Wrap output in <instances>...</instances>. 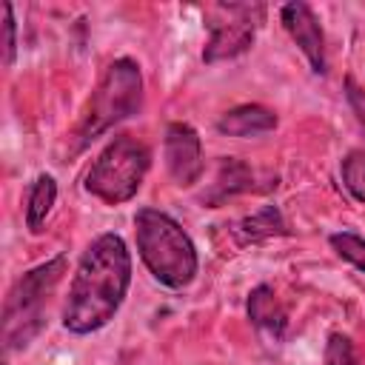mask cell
Segmentation results:
<instances>
[{
  "label": "cell",
  "instance_id": "6da1fadb",
  "mask_svg": "<svg viewBox=\"0 0 365 365\" xmlns=\"http://www.w3.org/2000/svg\"><path fill=\"white\" fill-rule=\"evenodd\" d=\"M131 285V254L120 234H100L83 254L71 279L63 328L86 336L114 319Z\"/></svg>",
  "mask_w": 365,
  "mask_h": 365
},
{
  "label": "cell",
  "instance_id": "7a4b0ae2",
  "mask_svg": "<svg viewBox=\"0 0 365 365\" xmlns=\"http://www.w3.org/2000/svg\"><path fill=\"white\" fill-rule=\"evenodd\" d=\"M137 251L145 268L165 288H185L197 277V248L182 225L157 208H140L134 214Z\"/></svg>",
  "mask_w": 365,
  "mask_h": 365
},
{
  "label": "cell",
  "instance_id": "3957f363",
  "mask_svg": "<svg viewBox=\"0 0 365 365\" xmlns=\"http://www.w3.org/2000/svg\"><path fill=\"white\" fill-rule=\"evenodd\" d=\"M140 108H143L140 66L131 57H120L106 68L97 91L88 100V108H86V114L74 131V151H83L91 140H97L114 123L134 117Z\"/></svg>",
  "mask_w": 365,
  "mask_h": 365
},
{
  "label": "cell",
  "instance_id": "277c9868",
  "mask_svg": "<svg viewBox=\"0 0 365 365\" xmlns=\"http://www.w3.org/2000/svg\"><path fill=\"white\" fill-rule=\"evenodd\" d=\"M66 254H57L54 259H46L43 265L26 271L14 288L6 297L3 305V342L6 351L26 348L31 336L43 328V308L48 302V294L66 274Z\"/></svg>",
  "mask_w": 365,
  "mask_h": 365
},
{
  "label": "cell",
  "instance_id": "5b68a950",
  "mask_svg": "<svg viewBox=\"0 0 365 365\" xmlns=\"http://www.w3.org/2000/svg\"><path fill=\"white\" fill-rule=\"evenodd\" d=\"M151 165V151L131 134H117L91 163L86 174V191L108 205L128 202Z\"/></svg>",
  "mask_w": 365,
  "mask_h": 365
},
{
  "label": "cell",
  "instance_id": "8992f818",
  "mask_svg": "<svg viewBox=\"0 0 365 365\" xmlns=\"http://www.w3.org/2000/svg\"><path fill=\"white\" fill-rule=\"evenodd\" d=\"M222 17L208 23V43L202 48L205 63H220V60H234L245 54L254 43L257 26L265 17V6L259 3H217L214 6Z\"/></svg>",
  "mask_w": 365,
  "mask_h": 365
},
{
  "label": "cell",
  "instance_id": "52a82bcc",
  "mask_svg": "<svg viewBox=\"0 0 365 365\" xmlns=\"http://www.w3.org/2000/svg\"><path fill=\"white\" fill-rule=\"evenodd\" d=\"M163 154H165V168L177 185L188 188L202 177V143L188 123H171L165 128Z\"/></svg>",
  "mask_w": 365,
  "mask_h": 365
},
{
  "label": "cell",
  "instance_id": "ba28073f",
  "mask_svg": "<svg viewBox=\"0 0 365 365\" xmlns=\"http://www.w3.org/2000/svg\"><path fill=\"white\" fill-rule=\"evenodd\" d=\"M279 20L285 26V31L291 34V40L299 46V51L308 57L311 71L314 74H325L328 71V60H325V34L322 26L314 14V9L302 0L285 3L279 9Z\"/></svg>",
  "mask_w": 365,
  "mask_h": 365
},
{
  "label": "cell",
  "instance_id": "9c48e42d",
  "mask_svg": "<svg viewBox=\"0 0 365 365\" xmlns=\"http://www.w3.org/2000/svg\"><path fill=\"white\" fill-rule=\"evenodd\" d=\"M245 191H265L262 185H257V171H254L248 163L237 160V157H222L214 182L208 185V191H205L200 200H202L208 208H217V205H222L228 197L245 194Z\"/></svg>",
  "mask_w": 365,
  "mask_h": 365
},
{
  "label": "cell",
  "instance_id": "30bf717a",
  "mask_svg": "<svg viewBox=\"0 0 365 365\" xmlns=\"http://www.w3.org/2000/svg\"><path fill=\"white\" fill-rule=\"evenodd\" d=\"M245 311H248V319L259 331L271 334L274 339H279L285 334V328H288V314H285V308H282V302H279V297L274 294L271 285H257L248 294Z\"/></svg>",
  "mask_w": 365,
  "mask_h": 365
},
{
  "label": "cell",
  "instance_id": "8fae6325",
  "mask_svg": "<svg viewBox=\"0 0 365 365\" xmlns=\"http://www.w3.org/2000/svg\"><path fill=\"white\" fill-rule=\"evenodd\" d=\"M271 128H277V114L259 103L237 106L217 120V131L228 137H251V134H262Z\"/></svg>",
  "mask_w": 365,
  "mask_h": 365
},
{
  "label": "cell",
  "instance_id": "7c38bea8",
  "mask_svg": "<svg viewBox=\"0 0 365 365\" xmlns=\"http://www.w3.org/2000/svg\"><path fill=\"white\" fill-rule=\"evenodd\" d=\"M282 234H288V225L277 205H262L259 211H254L231 225V237L237 240V245H254V242L282 237Z\"/></svg>",
  "mask_w": 365,
  "mask_h": 365
},
{
  "label": "cell",
  "instance_id": "4fadbf2b",
  "mask_svg": "<svg viewBox=\"0 0 365 365\" xmlns=\"http://www.w3.org/2000/svg\"><path fill=\"white\" fill-rule=\"evenodd\" d=\"M57 200V182L51 174H40L31 188H29V202H26V225L31 234H40L43 225H46V217L51 211Z\"/></svg>",
  "mask_w": 365,
  "mask_h": 365
},
{
  "label": "cell",
  "instance_id": "5bb4252c",
  "mask_svg": "<svg viewBox=\"0 0 365 365\" xmlns=\"http://www.w3.org/2000/svg\"><path fill=\"white\" fill-rule=\"evenodd\" d=\"M339 174H342V185L348 188V194L356 202H365V151L362 148H354L342 157Z\"/></svg>",
  "mask_w": 365,
  "mask_h": 365
},
{
  "label": "cell",
  "instance_id": "9a60e30c",
  "mask_svg": "<svg viewBox=\"0 0 365 365\" xmlns=\"http://www.w3.org/2000/svg\"><path fill=\"white\" fill-rule=\"evenodd\" d=\"M328 242L345 262H351L354 268H359L365 274V237H359L354 231H336L328 237Z\"/></svg>",
  "mask_w": 365,
  "mask_h": 365
},
{
  "label": "cell",
  "instance_id": "2e32d148",
  "mask_svg": "<svg viewBox=\"0 0 365 365\" xmlns=\"http://www.w3.org/2000/svg\"><path fill=\"white\" fill-rule=\"evenodd\" d=\"M325 365H359L356 348L345 334H331L325 342Z\"/></svg>",
  "mask_w": 365,
  "mask_h": 365
},
{
  "label": "cell",
  "instance_id": "e0dca14e",
  "mask_svg": "<svg viewBox=\"0 0 365 365\" xmlns=\"http://www.w3.org/2000/svg\"><path fill=\"white\" fill-rule=\"evenodd\" d=\"M17 54V23L11 3H3V66H11Z\"/></svg>",
  "mask_w": 365,
  "mask_h": 365
},
{
  "label": "cell",
  "instance_id": "ac0fdd59",
  "mask_svg": "<svg viewBox=\"0 0 365 365\" xmlns=\"http://www.w3.org/2000/svg\"><path fill=\"white\" fill-rule=\"evenodd\" d=\"M345 100H348V106H351V111L356 114V120H359V125L365 128V88L348 74L345 77Z\"/></svg>",
  "mask_w": 365,
  "mask_h": 365
}]
</instances>
